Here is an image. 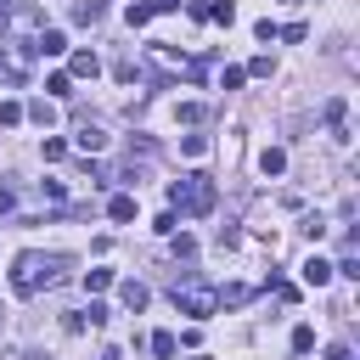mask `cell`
I'll list each match as a JSON object with an SVG mask.
<instances>
[{
  "mask_svg": "<svg viewBox=\"0 0 360 360\" xmlns=\"http://www.w3.org/2000/svg\"><path fill=\"white\" fill-rule=\"evenodd\" d=\"M51 281H62V259H56V253L28 248V253L11 259V292H17V298H34V292L51 287Z\"/></svg>",
  "mask_w": 360,
  "mask_h": 360,
  "instance_id": "6da1fadb",
  "label": "cell"
},
{
  "mask_svg": "<svg viewBox=\"0 0 360 360\" xmlns=\"http://www.w3.org/2000/svg\"><path fill=\"white\" fill-rule=\"evenodd\" d=\"M169 202H174V214H208L214 208V180L208 174H186V180H174L169 186Z\"/></svg>",
  "mask_w": 360,
  "mask_h": 360,
  "instance_id": "7a4b0ae2",
  "label": "cell"
},
{
  "mask_svg": "<svg viewBox=\"0 0 360 360\" xmlns=\"http://www.w3.org/2000/svg\"><path fill=\"white\" fill-rule=\"evenodd\" d=\"M169 298H174V309H180V315H191V321H208V315L219 309V292H214V287H202V281H174V287H169Z\"/></svg>",
  "mask_w": 360,
  "mask_h": 360,
  "instance_id": "3957f363",
  "label": "cell"
},
{
  "mask_svg": "<svg viewBox=\"0 0 360 360\" xmlns=\"http://www.w3.org/2000/svg\"><path fill=\"white\" fill-rule=\"evenodd\" d=\"M34 56H68V34L62 28H39L34 34Z\"/></svg>",
  "mask_w": 360,
  "mask_h": 360,
  "instance_id": "277c9868",
  "label": "cell"
},
{
  "mask_svg": "<svg viewBox=\"0 0 360 360\" xmlns=\"http://www.w3.org/2000/svg\"><path fill=\"white\" fill-rule=\"evenodd\" d=\"M96 73H101V56L96 51H73L68 56V79H96Z\"/></svg>",
  "mask_w": 360,
  "mask_h": 360,
  "instance_id": "5b68a950",
  "label": "cell"
},
{
  "mask_svg": "<svg viewBox=\"0 0 360 360\" xmlns=\"http://www.w3.org/2000/svg\"><path fill=\"white\" fill-rule=\"evenodd\" d=\"M73 146H79V152H101V146H107V129H101V124H79V129H73Z\"/></svg>",
  "mask_w": 360,
  "mask_h": 360,
  "instance_id": "8992f818",
  "label": "cell"
},
{
  "mask_svg": "<svg viewBox=\"0 0 360 360\" xmlns=\"http://www.w3.org/2000/svg\"><path fill=\"white\" fill-rule=\"evenodd\" d=\"M298 276H304V281H309V287H326V281H332V264H326V259H321V253H309V259H304V264H298Z\"/></svg>",
  "mask_w": 360,
  "mask_h": 360,
  "instance_id": "52a82bcc",
  "label": "cell"
},
{
  "mask_svg": "<svg viewBox=\"0 0 360 360\" xmlns=\"http://www.w3.org/2000/svg\"><path fill=\"white\" fill-rule=\"evenodd\" d=\"M118 298H124V309H129V315H141V309H146V298H152V292H146V287H141V281H118Z\"/></svg>",
  "mask_w": 360,
  "mask_h": 360,
  "instance_id": "ba28073f",
  "label": "cell"
},
{
  "mask_svg": "<svg viewBox=\"0 0 360 360\" xmlns=\"http://www.w3.org/2000/svg\"><path fill=\"white\" fill-rule=\"evenodd\" d=\"M343 118H349V101H343V96H332V101H326V129H332L338 141H349V135H343Z\"/></svg>",
  "mask_w": 360,
  "mask_h": 360,
  "instance_id": "9c48e42d",
  "label": "cell"
},
{
  "mask_svg": "<svg viewBox=\"0 0 360 360\" xmlns=\"http://www.w3.org/2000/svg\"><path fill=\"white\" fill-rule=\"evenodd\" d=\"M107 219H112V225H129V219H135V197H129V191H118V197L107 202Z\"/></svg>",
  "mask_w": 360,
  "mask_h": 360,
  "instance_id": "30bf717a",
  "label": "cell"
},
{
  "mask_svg": "<svg viewBox=\"0 0 360 360\" xmlns=\"http://www.w3.org/2000/svg\"><path fill=\"white\" fill-rule=\"evenodd\" d=\"M259 169H264V174H287V152H281V146H264V152H259Z\"/></svg>",
  "mask_w": 360,
  "mask_h": 360,
  "instance_id": "8fae6325",
  "label": "cell"
},
{
  "mask_svg": "<svg viewBox=\"0 0 360 360\" xmlns=\"http://www.w3.org/2000/svg\"><path fill=\"white\" fill-rule=\"evenodd\" d=\"M22 112H28L34 124H51V118H56V101H51V96H39V101H28Z\"/></svg>",
  "mask_w": 360,
  "mask_h": 360,
  "instance_id": "7c38bea8",
  "label": "cell"
},
{
  "mask_svg": "<svg viewBox=\"0 0 360 360\" xmlns=\"http://www.w3.org/2000/svg\"><path fill=\"white\" fill-rule=\"evenodd\" d=\"M202 11H208V22H225V28L236 22V6H231V0H214V6H202Z\"/></svg>",
  "mask_w": 360,
  "mask_h": 360,
  "instance_id": "4fadbf2b",
  "label": "cell"
},
{
  "mask_svg": "<svg viewBox=\"0 0 360 360\" xmlns=\"http://www.w3.org/2000/svg\"><path fill=\"white\" fill-rule=\"evenodd\" d=\"M45 96H51V101L73 96V79H68V73H51V79H45Z\"/></svg>",
  "mask_w": 360,
  "mask_h": 360,
  "instance_id": "5bb4252c",
  "label": "cell"
},
{
  "mask_svg": "<svg viewBox=\"0 0 360 360\" xmlns=\"http://www.w3.org/2000/svg\"><path fill=\"white\" fill-rule=\"evenodd\" d=\"M84 287H90V292H107V287H112V270H107V264L84 270Z\"/></svg>",
  "mask_w": 360,
  "mask_h": 360,
  "instance_id": "9a60e30c",
  "label": "cell"
},
{
  "mask_svg": "<svg viewBox=\"0 0 360 360\" xmlns=\"http://www.w3.org/2000/svg\"><path fill=\"white\" fill-rule=\"evenodd\" d=\"M101 11H107L101 0H79V6H73V17H79V22H101Z\"/></svg>",
  "mask_w": 360,
  "mask_h": 360,
  "instance_id": "2e32d148",
  "label": "cell"
},
{
  "mask_svg": "<svg viewBox=\"0 0 360 360\" xmlns=\"http://www.w3.org/2000/svg\"><path fill=\"white\" fill-rule=\"evenodd\" d=\"M315 349V326H292V354H309Z\"/></svg>",
  "mask_w": 360,
  "mask_h": 360,
  "instance_id": "e0dca14e",
  "label": "cell"
},
{
  "mask_svg": "<svg viewBox=\"0 0 360 360\" xmlns=\"http://www.w3.org/2000/svg\"><path fill=\"white\" fill-rule=\"evenodd\" d=\"M174 349H180V343H174V332H152V354H158V360H169Z\"/></svg>",
  "mask_w": 360,
  "mask_h": 360,
  "instance_id": "ac0fdd59",
  "label": "cell"
},
{
  "mask_svg": "<svg viewBox=\"0 0 360 360\" xmlns=\"http://www.w3.org/2000/svg\"><path fill=\"white\" fill-rule=\"evenodd\" d=\"M152 17H158L152 0H135V6H129V28H141V22H152Z\"/></svg>",
  "mask_w": 360,
  "mask_h": 360,
  "instance_id": "d6986e66",
  "label": "cell"
},
{
  "mask_svg": "<svg viewBox=\"0 0 360 360\" xmlns=\"http://www.w3.org/2000/svg\"><path fill=\"white\" fill-rule=\"evenodd\" d=\"M180 152H186V158H202V152H208V135H180Z\"/></svg>",
  "mask_w": 360,
  "mask_h": 360,
  "instance_id": "ffe728a7",
  "label": "cell"
},
{
  "mask_svg": "<svg viewBox=\"0 0 360 360\" xmlns=\"http://www.w3.org/2000/svg\"><path fill=\"white\" fill-rule=\"evenodd\" d=\"M242 79H248L242 68H219V90H242Z\"/></svg>",
  "mask_w": 360,
  "mask_h": 360,
  "instance_id": "44dd1931",
  "label": "cell"
},
{
  "mask_svg": "<svg viewBox=\"0 0 360 360\" xmlns=\"http://www.w3.org/2000/svg\"><path fill=\"white\" fill-rule=\"evenodd\" d=\"M298 231H304V236H309V242H321V236H326V219H321V214H309V219H304V225H298Z\"/></svg>",
  "mask_w": 360,
  "mask_h": 360,
  "instance_id": "7402d4cb",
  "label": "cell"
},
{
  "mask_svg": "<svg viewBox=\"0 0 360 360\" xmlns=\"http://www.w3.org/2000/svg\"><path fill=\"white\" fill-rule=\"evenodd\" d=\"M0 124H22V101H0Z\"/></svg>",
  "mask_w": 360,
  "mask_h": 360,
  "instance_id": "603a6c76",
  "label": "cell"
},
{
  "mask_svg": "<svg viewBox=\"0 0 360 360\" xmlns=\"http://www.w3.org/2000/svg\"><path fill=\"white\" fill-rule=\"evenodd\" d=\"M39 152H45V163H62V158H68V141H45Z\"/></svg>",
  "mask_w": 360,
  "mask_h": 360,
  "instance_id": "cb8c5ba5",
  "label": "cell"
},
{
  "mask_svg": "<svg viewBox=\"0 0 360 360\" xmlns=\"http://www.w3.org/2000/svg\"><path fill=\"white\" fill-rule=\"evenodd\" d=\"M174 225H180V214H174V208H169V214H158V219H152V231H163V236H174Z\"/></svg>",
  "mask_w": 360,
  "mask_h": 360,
  "instance_id": "d4e9b609",
  "label": "cell"
},
{
  "mask_svg": "<svg viewBox=\"0 0 360 360\" xmlns=\"http://www.w3.org/2000/svg\"><path fill=\"white\" fill-rule=\"evenodd\" d=\"M62 326H68V332H90V315H84V309H73V315H68Z\"/></svg>",
  "mask_w": 360,
  "mask_h": 360,
  "instance_id": "484cf974",
  "label": "cell"
},
{
  "mask_svg": "<svg viewBox=\"0 0 360 360\" xmlns=\"http://www.w3.org/2000/svg\"><path fill=\"white\" fill-rule=\"evenodd\" d=\"M11 208H17V197H11L6 186H0V214H11Z\"/></svg>",
  "mask_w": 360,
  "mask_h": 360,
  "instance_id": "4316f807",
  "label": "cell"
},
{
  "mask_svg": "<svg viewBox=\"0 0 360 360\" xmlns=\"http://www.w3.org/2000/svg\"><path fill=\"white\" fill-rule=\"evenodd\" d=\"M326 360H354V354H349L343 343H332V349H326Z\"/></svg>",
  "mask_w": 360,
  "mask_h": 360,
  "instance_id": "83f0119b",
  "label": "cell"
},
{
  "mask_svg": "<svg viewBox=\"0 0 360 360\" xmlns=\"http://www.w3.org/2000/svg\"><path fill=\"white\" fill-rule=\"evenodd\" d=\"M174 6H180V0H152V11H174Z\"/></svg>",
  "mask_w": 360,
  "mask_h": 360,
  "instance_id": "f1b7e54d",
  "label": "cell"
},
{
  "mask_svg": "<svg viewBox=\"0 0 360 360\" xmlns=\"http://www.w3.org/2000/svg\"><path fill=\"white\" fill-rule=\"evenodd\" d=\"M96 360H124V354H118V349H101V354H96Z\"/></svg>",
  "mask_w": 360,
  "mask_h": 360,
  "instance_id": "f546056e",
  "label": "cell"
},
{
  "mask_svg": "<svg viewBox=\"0 0 360 360\" xmlns=\"http://www.w3.org/2000/svg\"><path fill=\"white\" fill-rule=\"evenodd\" d=\"M197 360H208V354H197Z\"/></svg>",
  "mask_w": 360,
  "mask_h": 360,
  "instance_id": "4dcf8cb0",
  "label": "cell"
}]
</instances>
